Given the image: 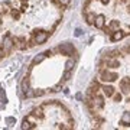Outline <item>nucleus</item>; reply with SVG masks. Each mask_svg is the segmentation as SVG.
Returning a JSON list of instances; mask_svg holds the SVG:
<instances>
[{"label":"nucleus","mask_w":130,"mask_h":130,"mask_svg":"<svg viewBox=\"0 0 130 130\" xmlns=\"http://www.w3.org/2000/svg\"><path fill=\"white\" fill-rule=\"evenodd\" d=\"M51 32H46V30H41V29H35L32 32V39L35 41L36 45H42V43H45L48 41V38H49Z\"/></svg>","instance_id":"f257e3e1"},{"label":"nucleus","mask_w":130,"mask_h":130,"mask_svg":"<svg viewBox=\"0 0 130 130\" xmlns=\"http://www.w3.org/2000/svg\"><path fill=\"white\" fill-rule=\"evenodd\" d=\"M2 46H3V49H5L6 55H7V54H10V52L13 51V48H16V46H14V39L12 38V35H10L9 32L6 33L5 36H3V42H2Z\"/></svg>","instance_id":"f03ea898"},{"label":"nucleus","mask_w":130,"mask_h":130,"mask_svg":"<svg viewBox=\"0 0 130 130\" xmlns=\"http://www.w3.org/2000/svg\"><path fill=\"white\" fill-rule=\"evenodd\" d=\"M117 78H119V75H117L116 72L108 71V70H103L101 72H100V81H103V83H113V81H116Z\"/></svg>","instance_id":"7ed1b4c3"},{"label":"nucleus","mask_w":130,"mask_h":130,"mask_svg":"<svg viewBox=\"0 0 130 130\" xmlns=\"http://www.w3.org/2000/svg\"><path fill=\"white\" fill-rule=\"evenodd\" d=\"M58 51H59L62 55L71 56L75 52V48L72 46L71 43H62V45H59V46H58Z\"/></svg>","instance_id":"20e7f679"},{"label":"nucleus","mask_w":130,"mask_h":130,"mask_svg":"<svg viewBox=\"0 0 130 130\" xmlns=\"http://www.w3.org/2000/svg\"><path fill=\"white\" fill-rule=\"evenodd\" d=\"M104 98L101 97V95H98V94H95V95H93V108H95V110H101V108H104Z\"/></svg>","instance_id":"39448f33"},{"label":"nucleus","mask_w":130,"mask_h":130,"mask_svg":"<svg viewBox=\"0 0 130 130\" xmlns=\"http://www.w3.org/2000/svg\"><path fill=\"white\" fill-rule=\"evenodd\" d=\"M14 39V46L18 48V49H26V48H29L28 45H26V38L25 36H16V38H13Z\"/></svg>","instance_id":"423d86ee"},{"label":"nucleus","mask_w":130,"mask_h":130,"mask_svg":"<svg viewBox=\"0 0 130 130\" xmlns=\"http://www.w3.org/2000/svg\"><path fill=\"white\" fill-rule=\"evenodd\" d=\"M120 88L123 91V94H129L130 93V78L129 77H126L120 81Z\"/></svg>","instance_id":"0eeeda50"},{"label":"nucleus","mask_w":130,"mask_h":130,"mask_svg":"<svg viewBox=\"0 0 130 130\" xmlns=\"http://www.w3.org/2000/svg\"><path fill=\"white\" fill-rule=\"evenodd\" d=\"M104 23H106V18H104V14H98L95 16V20H94V26L97 29H103L104 28Z\"/></svg>","instance_id":"6e6552de"},{"label":"nucleus","mask_w":130,"mask_h":130,"mask_svg":"<svg viewBox=\"0 0 130 130\" xmlns=\"http://www.w3.org/2000/svg\"><path fill=\"white\" fill-rule=\"evenodd\" d=\"M124 35L126 33L123 32V30H114V32H111V41L113 42H117V41H121L123 38H124Z\"/></svg>","instance_id":"1a4fd4ad"},{"label":"nucleus","mask_w":130,"mask_h":130,"mask_svg":"<svg viewBox=\"0 0 130 130\" xmlns=\"http://www.w3.org/2000/svg\"><path fill=\"white\" fill-rule=\"evenodd\" d=\"M106 64H107L108 68H113V70H114V68H119V67H120V61L116 59V58H107Z\"/></svg>","instance_id":"9d476101"},{"label":"nucleus","mask_w":130,"mask_h":130,"mask_svg":"<svg viewBox=\"0 0 130 130\" xmlns=\"http://www.w3.org/2000/svg\"><path fill=\"white\" fill-rule=\"evenodd\" d=\"M120 124L124 126V127H129L130 126V113L129 111L123 113V116H121V119H120Z\"/></svg>","instance_id":"9b49d317"},{"label":"nucleus","mask_w":130,"mask_h":130,"mask_svg":"<svg viewBox=\"0 0 130 130\" xmlns=\"http://www.w3.org/2000/svg\"><path fill=\"white\" fill-rule=\"evenodd\" d=\"M10 16H12L14 20H19L20 16H22V10L18 9V7H10Z\"/></svg>","instance_id":"f8f14e48"},{"label":"nucleus","mask_w":130,"mask_h":130,"mask_svg":"<svg viewBox=\"0 0 130 130\" xmlns=\"http://www.w3.org/2000/svg\"><path fill=\"white\" fill-rule=\"evenodd\" d=\"M103 93L106 94L107 97H113L114 93H116V90H114L113 85H104V87H103Z\"/></svg>","instance_id":"ddd939ff"},{"label":"nucleus","mask_w":130,"mask_h":130,"mask_svg":"<svg viewBox=\"0 0 130 130\" xmlns=\"http://www.w3.org/2000/svg\"><path fill=\"white\" fill-rule=\"evenodd\" d=\"M22 90H23V93L26 94L28 91H30V87H29V75H26L22 81Z\"/></svg>","instance_id":"4468645a"},{"label":"nucleus","mask_w":130,"mask_h":130,"mask_svg":"<svg viewBox=\"0 0 130 130\" xmlns=\"http://www.w3.org/2000/svg\"><path fill=\"white\" fill-rule=\"evenodd\" d=\"M32 113L38 117V119H39V120H42V119H43V106L36 107V108H35V110H33Z\"/></svg>","instance_id":"2eb2a0df"},{"label":"nucleus","mask_w":130,"mask_h":130,"mask_svg":"<svg viewBox=\"0 0 130 130\" xmlns=\"http://www.w3.org/2000/svg\"><path fill=\"white\" fill-rule=\"evenodd\" d=\"M45 58H46L45 52H43V54H39L38 56H35V58H33V62H32V67H33V65H36V64H41L42 61L45 59Z\"/></svg>","instance_id":"dca6fc26"},{"label":"nucleus","mask_w":130,"mask_h":130,"mask_svg":"<svg viewBox=\"0 0 130 130\" xmlns=\"http://www.w3.org/2000/svg\"><path fill=\"white\" fill-rule=\"evenodd\" d=\"M85 20L88 25H94V20H95V13H87L85 14Z\"/></svg>","instance_id":"f3484780"},{"label":"nucleus","mask_w":130,"mask_h":130,"mask_svg":"<svg viewBox=\"0 0 130 130\" xmlns=\"http://www.w3.org/2000/svg\"><path fill=\"white\" fill-rule=\"evenodd\" d=\"M119 26H120V22H119V20H111V22H110V26H108V29L114 32V30H117V29H119Z\"/></svg>","instance_id":"a211bd4d"},{"label":"nucleus","mask_w":130,"mask_h":130,"mask_svg":"<svg viewBox=\"0 0 130 130\" xmlns=\"http://www.w3.org/2000/svg\"><path fill=\"white\" fill-rule=\"evenodd\" d=\"M35 127H36V126H35V124H32V123H30V121H28V120H26V119H25V120H23V123H22V129H25V130H26V129H35Z\"/></svg>","instance_id":"6ab92c4d"},{"label":"nucleus","mask_w":130,"mask_h":130,"mask_svg":"<svg viewBox=\"0 0 130 130\" xmlns=\"http://www.w3.org/2000/svg\"><path fill=\"white\" fill-rule=\"evenodd\" d=\"M26 120H28V121H30L32 124H36V123H38V120H39V119H38V117L35 116L33 113H30L29 116H26Z\"/></svg>","instance_id":"aec40b11"},{"label":"nucleus","mask_w":130,"mask_h":130,"mask_svg":"<svg viewBox=\"0 0 130 130\" xmlns=\"http://www.w3.org/2000/svg\"><path fill=\"white\" fill-rule=\"evenodd\" d=\"M72 68H74V61H72V59H68V61H67V64H65V70H67V71H71Z\"/></svg>","instance_id":"412c9836"},{"label":"nucleus","mask_w":130,"mask_h":130,"mask_svg":"<svg viewBox=\"0 0 130 130\" xmlns=\"http://www.w3.org/2000/svg\"><path fill=\"white\" fill-rule=\"evenodd\" d=\"M70 78H71V71H67V70H65L64 77H62V83H65V81H68Z\"/></svg>","instance_id":"4be33fe9"},{"label":"nucleus","mask_w":130,"mask_h":130,"mask_svg":"<svg viewBox=\"0 0 130 130\" xmlns=\"http://www.w3.org/2000/svg\"><path fill=\"white\" fill-rule=\"evenodd\" d=\"M58 3H59L61 6H64V7H67V6H70L71 0H58Z\"/></svg>","instance_id":"5701e85b"},{"label":"nucleus","mask_w":130,"mask_h":130,"mask_svg":"<svg viewBox=\"0 0 130 130\" xmlns=\"http://www.w3.org/2000/svg\"><path fill=\"white\" fill-rule=\"evenodd\" d=\"M45 94V91H42V90H36V91H33V95L35 97H41V95H43Z\"/></svg>","instance_id":"b1692460"},{"label":"nucleus","mask_w":130,"mask_h":130,"mask_svg":"<svg viewBox=\"0 0 130 130\" xmlns=\"http://www.w3.org/2000/svg\"><path fill=\"white\" fill-rule=\"evenodd\" d=\"M61 88H62V85H61V84H58V85H55L51 91H52V93H58V91H61Z\"/></svg>","instance_id":"393cba45"},{"label":"nucleus","mask_w":130,"mask_h":130,"mask_svg":"<svg viewBox=\"0 0 130 130\" xmlns=\"http://www.w3.org/2000/svg\"><path fill=\"white\" fill-rule=\"evenodd\" d=\"M114 101H117V103H120L121 101V94H117V93H114Z\"/></svg>","instance_id":"a878e982"},{"label":"nucleus","mask_w":130,"mask_h":130,"mask_svg":"<svg viewBox=\"0 0 130 130\" xmlns=\"http://www.w3.org/2000/svg\"><path fill=\"white\" fill-rule=\"evenodd\" d=\"M5 55H6V52H5V49H3V46H2V43H0V59H2Z\"/></svg>","instance_id":"bb28decb"},{"label":"nucleus","mask_w":130,"mask_h":130,"mask_svg":"<svg viewBox=\"0 0 130 130\" xmlns=\"http://www.w3.org/2000/svg\"><path fill=\"white\" fill-rule=\"evenodd\" d=\"M124 51H126V52H127V54L130 55V45H127V46L124 48Z\"/></svg>","instance_id":"cd10ccee"},{"label":"nucleus","mask_w":130,"mask_h":130,"mask_svg":"<svg viewBox=\"0 0 130 130\" xmlns=\"http://www.w3.org/2000/svg\"><path fill=\"white\" fill-rule=\"evenodd\" d=\"M100 2H101L103 5H108L110 3V0H100Z\"/></svg>","instance_id":"c85d7f7f"},{"label":"nucleus","mask_w":130,"mask_h":130,"mask_svg":"<svg viewBox=\"0 0 130 130\" xmlns=\"http://www.w3.org/2000/svg\"><path fill=\"white\" fill-rule=\"evenodd\" d=\"M19 2H20L22 5H28V0H19Z\"/></svg>","instance_id":"c756f323"},{"label":"nucleus","mask_w":130,"mask_h":130,"mask_svg":"<svg viewBox=\"0 0 130 130\" xmlns=\"http://www.w3.org/2000/svg\"><path fill=\"white\" fill-rule=\"evenodd\" d=\"M45 55H46V56H49V55H52V51H46V52H45Z\"/></svg>","instance_id":"7c9ffc66"},{"label":"nucleus","mask_w":130,"mask_h":130,"mask_svg":"<svg viewBox=\"0 0 130 130\" xmlns=\"http://www.w3.org/2000/svg\"><path fill=\"white\" fill-rule=\"evenodd\" d=\"M75 35H77V36H79V35H81V30H79V29H77V32H75Z\"/></svg>","instance_id":"2f4dec72"},{"label":"nucleus","mask_w":130,"mask_h":130,"mask_svg":"<svg viewBox=\"0 0 130 130\" xmlns=\"http://www.w3.org/2000/svg\"><path fill=\"white\" fill-rule=\"evenodd\" d=\"M127 10H129V13H130V5H129V6H127Z\"/></svg>","instance_id":"473e14b6"},{"label":"nucleus","mask_w":130,"mask_h":130,"mask_svg":"<svg viewBox=\"0 0 130 130\" xmlns=\"http://www.w3.org/2000/svg\"><path fill=\"white\" fill-rule=\"evenodd\" d=\"M121 2H127V0H121Z\"/></svg>","instance_id":"72a5a7b5"}]
</instances>
